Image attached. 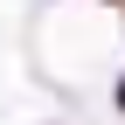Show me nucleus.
Returning <instances> with one entry per match:
<instances>
[{"label":"nucleus","instance_id":"1","mask_svg":"<svg viewBox=\"0 0 125 125\" xmlns=\"http://www.w3.org/2000/svg\"><path fill=\"white\" fill-rule=\"evenodd\" d=\"M118 111H125V76H118Z\"/></svg>","mask_w":125,"mask_h":125}]
</instances>
